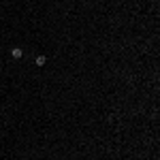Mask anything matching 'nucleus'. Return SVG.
Masks as SVG:
<instances>
[{
    "label": "nucleus",
    "mask_w": 160,
    "mask_h": 160,
    "mask_svg": "<svg viewBox=\"0 0 160 160\" xmlns=\"http://www.w3.org/2000/svg\"><path fill=\"white\" fill-rule=\"evenodd\" d=\"M37 66H45V62H47V58H45V56H37Z\"/></svg>",
    "instance_id": "2"
},
{
    "label": "nucleus",
    "mask_w": 160,
    "mask_h": 160,
    "mask_svg": "<svg viewBox=\"0 0 160 160\" xmlns=\"http://www.w3.org/2000/svg\"><path fill=\"white\" fill-rule=\"evenodd\" d=\"M22 56H24V49H22V47H13V49H11V58L19 60Z\"/></svg>",
    "instance_id": "1"
}]
</instances>
